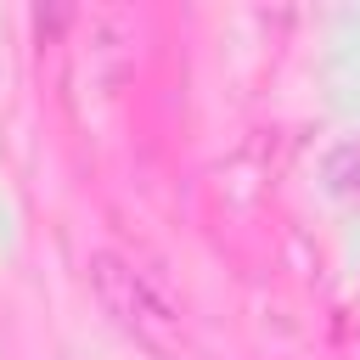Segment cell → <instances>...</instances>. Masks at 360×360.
Masks as SVG:
<instances>
[{"instance_id":"1","label":"cell","mask_w":360,"mask_h":360,"mask_svg":"<svg viewBox=\"0 0 360 360\" xmlns=\"http://www.w3.org/2000/svg\"><path fill=\"white\" fill-rule=\"evenodd\" d=\"M84 276H90V292H96L101 315H107L124 338H135V343L152 349V354H180V343H186L180 309H174V304L158 292V281H146L124 253L96 248L90 264H84Z\"/></svg>"}]
</instances>
